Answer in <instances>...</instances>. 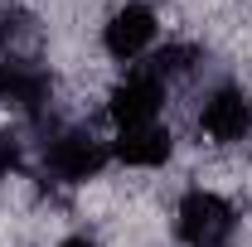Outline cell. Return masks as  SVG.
<instances>
[{
  "mask_svg": "<svg viewBox=\"0 0 252 247\" xmlns=\"http://www.w3.org/2000/svg\"><path fill=\"white\" fill-rule=\"evenodd\" d=\"M107 155H112V146H102L93 131H59L44 146V170L63 185H88L102 175Z\"/></svg>",
  "mask_w": 252,
  "mask_h": 247,
  "instance_id": "obj_1",
  "label": "cell"
},
{
  "mask_svg": "<svg viewBox=\"0 0 252 247\" xmlns=\"http://www.w3.org/2000/svg\"><path fill=\"white\" fill-rule=\"evenodd\" d=\"M233 209L223 204L214 189H189L185 199H180V218H175V228H180V238L189 247H223L233 238Z\"/></svg>",
  "mask_w": 252,
  "mask_h": 247,
  "instance_id": "obj_2",
  "label": "cell"
},
{
  "mask_svg": "<svg viewBox=\"0 0 252 247\" xmlns=\"http://www.w3.org/2000/svg\"><path fill=\"white\" fill-rule=\"evenodd\" d=\"M54 97V78L44 63H25V59H5L0 63V102L10 112H25V117H39Z\"/></svg>",
  "mask_w": 252,
  "mask_h": 247,
  "instance_id": "obj_3",
  "label": "cell"
},
{
  "mask_svg": "<svg viewBox=\"0 0 252 247\" xmlns=\"http://www.w3.org/2000/svg\"><path fill=\"white\" fill-rule=\"evenodd\" d=\"M199 126L219 141V146H233V141H243L252 131V97L243 88H219V93L204 102V112H199Z\"/></svg>",
  "mask_w": 252,
  "mask_h": 247,
  "instance_id": "obj_4",
  "label": "cell"
},
{
  "mask_svg": "<svg viewBox=\"0 0 252 247\" xmlns=\"http://www.w3.org/2000/svg\"><path fill=\"white\" fill-rule=\"evenodd\" d=\"M160 102H165L160 78H151V73L141 68V73H131L126 83H117V88H112L107 112H112V122H117V126H141V122H156Z\"/></svg>",
  "mask_w": 252,
  "mask_h": 247,
  "instance_id": "obj_5",
  "label": "cell"
},
{
  "mask_svg": "<svg viewBox=\"0 0 252 247\" xmlns=\"http://www.w3.org/2000/svg\"><path fill=\"white\" fill-rule=\"evenodd\" d=\"M151 39H156V10L151 5H122L102 30V44L112 59H141L151 49Z\"/></svg>",
  "mask_w": 252,
  "mask_h": 247,
  "instance_id": "obj_6",
  "label": "cell"
},
{
  "mask_svg": "<svg viewBox=\"0 0 252 247\" xmlns=\"http://www.w3.org/2000/svg\"><path fill=\"white\" fill-rule=\"evenodd\" d=\"M112 155L122 160V165H160L165 155H170V131L160 122H141V126H122L117 131V141H112Z\"/></svg>",
  "mask_w": 252,
  "mask_h": 247,
  "instance_id": "obj_7",
  "label": "cell"
},
{
  "mask_svg": "<svg viewBox=\"0 0 252 247\" xmlns=\"http://www.w3.org/2000/svg\"><path fill=\"white\" fill-rule=\"evenodd\" d=\"M0 25H5V30H0L5 59H25V63H39V49H44V25H39L34 15L15 10V15H5Z\"/></svg>",
  "mask_w": 252,
  "mask_h": 247,
  "instance_id": "obj_8",
  "label": "cell"
},
{
  "mask_svg": "<svg viewBox=\"0 0 252 247\" xmlns=\"http://www.w3.org/2000/svg\"><path fill=\"white\" fill-rule=\"evenodd\" d=\"M10 165H15V146H10V136H0V180H5Z\"/></svg>",
  "mask_w": 252,
  "mask_h": 247,
  "instance_id": "obj_9",
  "label": "cell"
},
{
  "mask_svg": "<svg viewBox=\"0 0 252 247\" xmlns=\"http://www.w3.org/2000/svg\"><path fill=\"white\" fill-rule=\"evenodd\" d=\"M59 247H97L93 238H68V243H59Z\"/></svg>",
  "mask_w": 252,
  "mask_h": 247,
  "instance_id": "obj_10",
  "label": "cell"
}]
</instances>
